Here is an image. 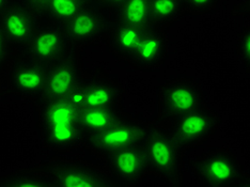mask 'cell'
<instances>
[{
    "label": "cell",
    "instance_id": "6da1fadb",
    "mask_svg": "<svg viewBox=\"0 0 250 187\" xmlns=\"http://www.w3.org/2000/svg\"><path fill=\"white\" fill-rule=\"evenodd\" d=\"M40 129L43 144L60 153L75 150L84 137L78 122V109L65 99L44 103L40 115Z\"/></svg>",
    "mask_w": 250,
    "mask_h": 187
},
{
    "label": "cell",
    "instance_id": "7a4b0ae2",
    "mask_svg": "<svg viewBox=\"0 0 250 187\" xmlns=\"http://www.w3.org/2000/svg\"><path fill=\"white\" fill-rule=\"evenodd\" d=\"M191 171L203 186H234L244 177L242 164L227 149H212L190 162Z\"/></svg>",
    "mask_w": 250,
    "mask_h": 187
},
{
    "label": "cell",
    "instance_id": "3957f363",
    "mask_svg": "<svg viewBox=\"0 0 250 187\" xmlns=\"http://www.w3.org/2000/svg\"><path fill=\"white\" fill-rule=\"evenodd\" d=\"M147 167L161 177L175 181L179 177L182 146L172 134L162 129H152L141 143Z\"/></svg>",
    "mask_w": 250,
    "mask_h": 187
},
{
    "label": "cell",
    "instance_id": "277c9868",
    "mask_svg": "<svg viewBox=\"0 0 250 187\" xmlns=\"http://www.w3.org/2000/svg\"><path fill=\"white\" fill-rule=\"evenodd\" d=\"M220 122L217 113L202 104L198 108L178 117L172 136L182 148H194L207 143L217 132Z\"/></svg>",
    "mask_w": 250,
    "mask_h": 187
},
{
    "label": "cell",
    "instance_id": "5b68a950",
    "mask_svg": "<svg viewBox=\"0 0 250 187\" xmlns=\"http://www.w3.org/2000/svg\"><path fill=\"white\" fill-rule=\"evenodd\" d=\"M69 37L61 26H47L36 32L26 46L29 59L49 65L69 57L71 49Z\"/></svg>",
    "mask_w": 250,
    "mask_h": 187
},
{
    "label": "cell",
    "instance_id": "8992f818",
    "mask_svg": "<svg viewBox=\"0 0 250 187\" xmlns=\"http://www.w3.org/2000/svg\"><path fill=\"white\" fill-rule=\"evenodd\" d=\"M144 128L125 120H118L99 133L87 135V144L96 152L109 154L128 146L139 145L146 137Z\"/></svg>",
    "mask_w": 250,
    "mask_h": 187
},
{
    "label": "cell",
    "instance_id": "52a82bcc",
    "mask_svg": "<svg viewBox=\"0 0 250 187\" xmlns=\"http://www.w3.org/2000/svg\"><path fill=\"white\" fill-rule=\"evenodd\" d=\"M204 104L200 87L188 78L169 82L162 90L163 110L168 116L180 117Z\"/></svg>",
    "mask_w": 250,
    "mask_h": 187
},
{
    "label": "cell",
    "instance_id": "ba28073f",
    "mask_svg": "<svg viewBox=\"0 0 250 187\" xmlns=\"http://www.w3.org/2000/svg\"><path fill=\"white\" fill-rule=\"evenodd\" d=\"M46 66L32 59L12 62L8 71L10 88L21 98H36L41 94L46 75Z\"/></svg>",
    "mask_w": 250,
    "mask_h": 187
},
{
    "label": "cell",
    "instance_id": "9c48e42d",
    "mask_svg": "<svg viewBox=\"0 0 250 187\" xmlns=\"http://www.w3.org/2000/svg\"><path fill=\"white\" fill-rule=\"evenodd\" d=\"M79 82L77 64L67 57L46 66V75L40 95L44 103L65 99Z\"/></svg>",
    "mask_w": 250,
    "mask_h": 187
},
{
    "label": "cell",
    "instance_id": "30bf717a",
    "mask_svg": "<svg viewBox=\"0 0 250 187\" xmlns=\"http://www.w3.org/2000/svg\"><path fill=\"white\" fill-rule=\"evenodd\" d=\"M106 156L112 174L125 184H137L146 174L147 163L140 145L111 152Z\"/></svg>",
    "mask_w": 250,
    "mask_h": 187
},
{
    "label": "cell",
    "instance_id": "8fae6325",
    "mask_svg": "<svg viewBox=\"0 0 250 187\" xmlns=\"http://www.w3.org/2000/svg\"><path fill=\"white\" fill-rule=\"evenodd\" d=\"M0 26L15 46H27L36 35L35 16L26 4L11 3L0 15Z\"/></svg>",
    "mask_w": 250,
    "mask_h": 187
},
{
    "label": "cell",
    "instance_id": "7c38bea8",
    "mask_svg": "<svg viewBox=\"0 0 250 187\" xmlns=\"http://www.w3.org/2000/svg\"><path fill=\"white\" fill-rule=\"evenodd\" d=\"M74 44H88L108 30V22L99 10L89 4L61 26Z\"/></svg>",
    "mask_w": 250,
    "mask_h": 187
},
{
    "label": "cell",
    "instance_id": "4fadbf2b",
    "mask_svg": "<svg viewBox=\"0 0 250 187\" xmlns=\"http://www.w3.org/2000/svg\"><path fill=\"white\" fill-rule=\"evenodd\" d=\"M53 186L78 187V186H117L118 184L92 167L70 164L58 167L49 177Z\"/></svg>",
    "mask_w": 250,
    "mask_h": 187
},
{
    "label": "cell",
    "instance_id": "5bb4252c",
    "mask_svg": "<svg viewBox=\"0 0 250 187\" xmlns=\"http://www.w3.org/2000/svg\"><path fill=\"white\" fill-rule=\"evenodd\" d=\"M165 55V39L160 31L147 28L141 41L129 60L137 66L152 69L163 61Z\"/></svg>",
    "mask_w": 250,
    "mask_h": 187
},
{
    "label": "cell",
    "instance_id": "9a60e30c",
    "mask_svg": "<svg viewBox=\"0 0 250 187\" xmlns=\"http://www.w3.org/2000/svg\"><path fill=\"white\" fill-rule=\"evenodd\" d=\"M146 29L125 22H116L110 31V45L116 53L129 58L143 39Z\"/></svg>",
    "mask_w": 250,
    "mask_h": 187
},
{
    "label": "cell",
    "instance_id": "2e32d148",
    "mask_svg": "<svg viewBox=\"0 0 250 187\" xmlns=\"http://www.w3.org/2000/svg\"><path fill=\"white\" fill-rule=\"evenodd\" d=\"M118 119L113 107H83L78 109V122L84 136L103 131Z\"/></svg>",
    "mask_w": 250,
    "mask_h": 187
},
{
    "label": "cell",
    "instance_id": "e0dca14e",
    "mask_svg": "<svg viewBox=\"0 0 250 187\" xmlns=\"http://www.w3.org/2000/svg\"><path fill=\"white\" fill-rule=\"evenodd\" d=\"M116 22H125L144 29L151 28L150 0H126L116 10Z\"/></svg>",
    "mask_w": 250,
    "mask_h": 187
},
{
    "label": "cell",
    "instance_id": "ac0fdd59",
    "mask_svg": "<svg viewBox=\"0 0 250 187\" xmlns=\"http://www.w3.org/2000/svg\"><path fill=\"white\" fill-rule=\"evenodd\" d=\"M83 107H113L117 101L118 90L109 82L92 81L83 83Z\"/></svg>",
    "mask_w": 250,
    "mask_h": 187
},
{
    "label": "cell",
    "instance_id": "d6986e66",
    "mask_svg": "<svg viewBox=\"0 0 250 187\" xmlns=\"http://www.w3.org/2000/svg\"><path fill=\"white\" fill-rule=\"evenodd\" d=\"M92 4L87 0H50L44 15L57 26H63L78 12Z\"/></svg>",
    "mask_w": 250,
    "mask_h": 187
},
{
    "label": "cell",
    "instance_id": "ffe728a7",
    "mask_svg": "<svg viewBox=\"0 0 250 187\" xmlns=\"http://www.w3.org/2000/svg\"><path fill=\"white\" fill-rule=\"evenodd\" d=\"M183 7V0H150L152 25L170 24L179 18Z\"/></svg>",
    "mask_w": 250,
    "mask_h": 187
},
{
    "label": "cell",
    "instance_id": "44dd1931",
    "mask_svg": "<svg viewBox=\"0 0 250 187\" xmlns=\"http://www.w3.org/2000/svg\"><path fill=\"white\" fill-rule=\"evenodd\" d=\"M19 172V171H18ZM0 186H53L52 181L46 175L31 172L12 173L8 178L0 181Z\"/></svg>",
    "mask_w": 250,
    "mask_h": 187
},
{
    "label": "cell",
    "instance_id": "7402d4cb",
    "mask_svg": "<svg viewBox=\"0 0 250 187\" xmlns=\"http://www.w3.org/2000/svg\"><path fill=\"white\" fill-rule=\"evenodd\" d=\"M65 100L73 105L75 108L81 109L83 107L84 103V90H83V83L79 82L75 87H74L71 92L66 95Z\"/></svg>",
    "mask_w": 250,
    "mask_h": 187
},
{
    "label": "cell",
    "instance_id": "603a6c76",
    "mask_svg": "<svg viewBox=\"0 0 250 187\" xmlns=\"http://www.w3.org/2000/svg\"><path fill=\"white\" fill-rule=\"evenodd\" d=\"M217 0H183V5L194 12H206L211 10Z\"/></svg>",
    "mask_w": 250,
    "mask_h": 187
},
{
    "label": "cell",
    "instance_id": "cb8c5ba5",
    "mask_svg": "<svg viewBox=\"0 0 250 187\" xmlns=\"http://www.w3.org/2000/svg\"><path fill=\"white\" fill-rule=\"evenodd\" d=\"M249 42H250L249 28H246V29L242 33V37L240 39V44H238V54H240L242 61L246 65L249 64Z\"/></svg>",
    "mask_w": 250,
    "mask_h": 187
},
{
    "label": "cell",
    "instance_id": "d4e9b609",
    "mask_svg": "<svg viewBox=\"0 0 250 187\" xmlns=\"http://www.w3.org/2000/svg\"><path fill=\"white\" fill-rule=\"evenodd\" d=\"M9 46L10 42L0 26V71L3 69L4 64L7 63L9 57Z\"/></svg>",
    "mask_w": 250,
    "mask_h": 187
},
{
    "label": "cell",
    "instance_id": "484cf974",
    "mask_svg": "<svg viewBox=\"0 0 250 187\" xmlns=\"http://www.w3.org/2000/svg\"><path fill=\"white\" fill-rule=\"evenodd\" d=\"M50 0H25V4L32 13L44 15Z\"/></svg>",
    "mask_w": 250,
    "mask_h": 187
},
{
    "label": "cell",
    "instance_id": "4316f807",
    "mask_svg": "<svg viewBox=\"0 0 250 187\" xmlns=\"http://www.w3.org/2000/svg\"><path fill=\"white\" fill-rule=\"evenodd\" d=\"M100 1L108 8L117 10L124 1H126V0H100Z\"/></svg>",
    "mask_w": 250,
    "mask_h": 187
},
{
    "label": "cell",
    "instance_id": "83f0119b",
    "mask_svg": "<svg viewBox=\"0 0 250 187\" xmlns=\"http://www.w3.org/2000/svg\"><path fill=\"white\" fill-rule=\"evenodd\" d=\"M12 3L11 0H0V15L9 8V5Z\"/></svg>",
    "mask_w": 250,
    "mask_h": 187
},
{
    "label": "cell",
    "instance_id": "f1b7e54d",
    "mask_svg": "<svg viewBox=\"0 0 250 187\" xmlns=\"http://www.w3.org/2000/svg\"><path fill=\"white\" fill-rule=\"evenodd\" d=\"M87 1H89V2H91V3H92V1H93V0H87Z\"/></svg>",
    "mask_w": 250,
    "mask_h": 187
}]
</instances>
